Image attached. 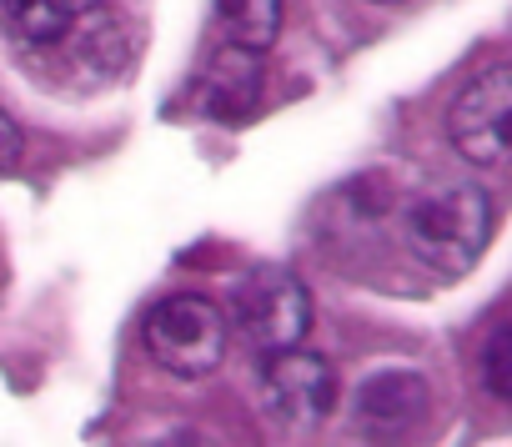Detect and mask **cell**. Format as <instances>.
Segmentation results:
<instances>
[{
  "mask_svg": "<svg viewBox=\"0 0 512 447\" xmlns=\"http://www.w3.org/2000/svg\"><path fill=\"white\" fill-rule=\"evenodd\" d=\"M487 237H492V201L477 181H442L422 191L402 216L407 252L437 277L472 272Z\"/></svg>",
  "mask_w": 512,
  "mask_h": 447,
  "instance_id": "cell-1",
  "label": "cell"
},
{
  "mask_svg": "<svg viewBox=\"0 0 512 447\" xmlns=\"http://www.w3.org/2000/svg\"><path fill=\"white\" fill-rule=\"evenodd\" d=\"M482 387L512 402V322L492 327V337L482 342Z\"/></svg>",
  "mask_w": 512,
  "mask_h": 447,
  "instance_id": "cell-10",
  "label": "cell"
},
{
  "mask_svg": "<svg viewBox=\"0 0 512 447\" xmlns=\"http://www.w3.org/2000/svg\"><path fill=\"white\" fill-rule=\"evenodd\" d=\"M226 317L256 352L297 347L312 327V297L287 267H251L231 282Z\"/></svg>",
  "mask_w": 512,
  "mask_h": 447,
  "instance_id": "cell-3",
  "label": "cell"
},
{
  "mask_svg": "<svg viewBox=\"0 0 512 447\" xmlns=\"http://www.w3.org/2000/svg\"><path fill=\"white\" fill-rule=\"evenodd\" d=\"M21 151H26V136H21V126L11 121V111L0 106V176H6V171H16Z\"/></svg>",
  "mask_w": 512,
  "mask_h": 447,
  "instance_id": "cell-11",
  "label": "cell"
},
{
  "mask_svg": "<svg viewBox=\"0 0 512 447\" xmlns=\"http://www.w3.org/2000/svg\"><path fill=\"white\" fill-rule=\"evenodd\" d=\"M372 6H397V0H372Z\"/></svg>",
  "mask_w": 512,
  "mask_h": 447,
  "instance_id": "cell-12",
  "label": "cell"
},
{
  "mask_svg": "<svg viewBox=\"0 0 512 447\" xmlns=\"http://www.w3.org/2000/svg\"><path fill=\"white\" fill-rule=\"evenodd\" d=\"M256 397H262V417L272 427H282V432H312L337 407V372L317 352L282 347V352H267L262 392H256Z\"/></svg>",
  "mask_w": 512,
  "mask_h": 447,
  "instance_id": "cell-5",
  "label": "cell"
},
{
  "mask_svg": "<svg viewBox=\"0 0 512 447\" xmlns=\"http://www.w3.org/2000/svg\"><path fill=\"white\" fill-rule=\"evenodd\" d=\"M447 136L467 166H502L512 156V61L477 71L447 111Z\"/></svg>",
  "mask_w": 512,
  "mask_h": 447,
  "instance_id": "cell-4",
  "label": "cell"
},
{
  "mask_svg": "<svg viewBox=\"0 0 512 447\" xmlns=\"http://www.w3.org/2000/svg\"><path fill=\"white\" fill-rule=\"evenodd\" d=\"M101 0H0V21L26 46H56L76 21H86Z\"/></svg>",
  "mask_w": 512,
  "mask_h": 447,
  "instance_id": "cell-8",
  "label": "cell"
},
{
  "mask_svg": "<svg viewBox=\"0 0 512 447\" xmlns=\"http://www.w3.org/2000/svg\"><path fill=\"white\" fill-rule=\"evenodd\" d=\"M422 417H427V382L417 372H402V367H387V372L367 377L352 397V422L367 442L407 437Z\"/></svg>",
  "mask_w": 512,
  "mask_h": 447,
  "instance_id": "cell-6",
  "label": "cell"
},
{
  "mask_svg": "<svg viewBox=\"0 0 512 447\" xmlns=\"http://www.w3.org/2000/svg\"><path fill=\"white\" fill-rule=\"evenodd\" d=\"M216 26L226 46L272 51L282 36V0H216Z\"/></svg>",
  "mask_w": 512,
  "mask_h": 447,
  "instance_id": "cell-9",
  "label": "cell"
},
{
  "mask_svg": "<svg viewBox=\"0 0 512 447\" xmlns=\"http://www.w3.org/2000/svg\"><path fill=\"white\" fill-rule=\"evenodd\" d=\"M256 101H262V51H241V46L216 51V61L206 66V81H201V106L216 121H236Z\"/></svg>",
  "mask_w": 512,
  "mask_h": 447,
  "instance_id": "cell-7",
  "label": "cell"
},
{
  "mask_svg": "<svg viewBox=\"0 0 512 447\" xmlns=\"http://www.w3.org/2000/svg\"><path fill=\"white\" fill-rule=\"evenodd\" d=\"M141 337L156 367H166L171 377H206L231 347V317L196 292H176L146 312Z\"/></svg>",
  "mask_w": 512,
  "mask_h": 447,
  "instance_id": "cell-2",
  "label": "cell"
}]
</instances>
